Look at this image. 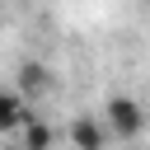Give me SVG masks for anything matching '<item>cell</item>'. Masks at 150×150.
I'll return each instance as SVG.
<instances>
[{"mask_svg":"<svg viewBox=\"0 0 150 150\" xmlns=\"http://www.w3.org/2000/svg\"><path fill=\"white\" fill-rule=\"evenodd\" d=\"M103 122H108V131L117 136V141H136L141 131H145V108L131 98V94H108V103H103Z\"/></svg>","mask_w":150,"mask_h":150,"instance_id":"1","label":"cell"},{"mask_svg":"<svg viewBox=\"0 0 150 150\" xmlns=\"http://www.w3.org/2000/svg\"><path fill=\"white\" fill-rule=\"evenodd\" d=\"M108 136H112L108 122H98V117H89V112L70 122V145H75V150H103Z\"/></svg>","mask_w":150,"mask_h":150,"instance_id":"2","label":"cell"},{"mask_svg":"<svg viewBox=\"0 0 150 150\" xmlns=\"http://www.w3.org/2000/svg\"><path fill=\"white\" fill-rule=\"evenodd\" d=\"M28 117H33V108H28L23 89H0V136L5 131H19Z\"/></svg>","mask_w":150,"mask_h":150,"instance_id":"3","label":"cell"},{"mask_svg":"<svg viewBox=\"0 0 150 150\" xmlns=\"http://www.w3.org/2000/svg\"><path fill=\"white\" fill-rule=\"evenodd\" d=\"M19 131H23V136H19V150H52V145H56V131H52L38 112H33Z\"/></svg>","mask_w":150,"mask_h":150,"instance_id":"4","label":"cell"},{"mask_svg":"<svg viewBox=\"0 0 150 150\" xmlns=\"http://www.w3.org/2000/svg\"><path fill=\"white\" fill-rule=\"evenodd\" d=\"M19 89H23V94H47V66L28 61V66L19 70Z\"/></svg>","mask_w":150,"mask_h":150,"instance_id":"5","label":"cell"}]
</instances>
